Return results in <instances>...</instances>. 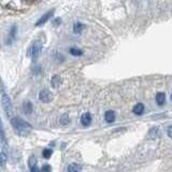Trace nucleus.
Instances as JSON below:
<instances>
[{
  "mask_svg": "<svg viewBox=\"0 0 172 172\" xmlns=\"http://www.w3.org/2000/svg\"><path fill=\"white\" fill-rule=\"evenodd\" d=\"M11 125L19 135H26L32 130V126L18 116H14L11 118Z\"/></svg>",
  "mask_w": 172,
  "mask_h": 172,
  "instance_id": "nucleus-1",
  "label": "nucleus"
},
{
  "mask_svg": "<svg viewBox=\"0 0 172 172\" xmlns=\"http://www.w3.org/2000/svg\"><path fill=\"white\" fill-rule=\"evenodd\" d=\"M1 102H2V108H3L4 112L8 115H11L12 112H13V106H12L11 98H10L8 94L4 91L3 87H1Z\"/></svg>",
  "mask_w": 172,
  "mask_h": 172,
  "instance_id": "nucleus-2",
  "label": "nucleus"
},
{
  "mask_svg": "<svg viewBox=\"0 0 172 172\" xmlns=\"http://www.w3.org/2000/svg\"><path fill=\"white\" fill-rule=\"evenodd\" d=\"M42 48H43L42 43H41L40 41H35V42L32 43V45L28 48L27 56L32 58V60L38 59L39 56L41 55V53H42Z\"/></svg>",
  "mask_w": 172,
  "mask_h": 172,
  "instance_id": "nucleus-3",
  "label": "nucleus"
},
{
  "mask_svg": "<svg viewBox=\"0 0 172 172\" xmlns=\"http://www.w3.org/2000/svg\"><path fill=\"white\" fill-rule=\"evenodd\" d=\"M39 99H40V101H42V102L48 103L53 99V95L48 89H42V91L39 93Z\"/></svg>",
  "mask_w": 172,
  "mask_h": 172,
  "instance_id": "nucleus-4",
  "label": "nucleus"
},
{
  "mask_svg": "<svg viewBox=\"0 0 172 172\" xmlns=\"http://www.w3.org/2000/svg\"><path fill=\"white\" fill-rule=\"evenodd\" d=\"M54 12H55L54 9H52V10H50L48 12H47V13H45L44 15H42L40 18L38 19V22L36 23V26H37V27H40V26H43V25H44V24L47 23L48 19H50V18L53 16Z\"/></svg>",
  "mask_w": 172,
  "mask_h": 172,
  "instance_id": "nucleus-5",
  "label": "nucleus"
},
{
  "mask_svg": "<svg viewBox=\"0 0 172 172\" xmlns=\"http://www.w3.org/2000/svg\"><path fill=\"white\" fill-rule=\"evenodd\" d=\"M17 30H18V28H17V26L16 25H13L11 27V29H10V31H9V42H8V44H12V42H13V41L16 39Z\"/></svg>",
  "mask_w": 172,
  "mask_h": 172,
  "instance_id": "nucleus-6",
  "label": "nucleus"
},
{
  "mask_svg": "<svg viewBox=\"0 0 172 172\" xmlns=\"http://www.w3.org/2000/svg\"><path fill=\"white\" fill-rule=\"evenodd\" d=\"M81 124L84 126V127H88L89 125L91 124V115L89 113H84L81 116Z\"/></svg>",
  "mask_w": 172,
  "mask_h": 172,
  "instance_id": "nucleus-7",
  "label": "nucleus"
},
{
  "mask_svg": "<svg viewBox=\"0 0 172 172\" xmlns=\"http://www.w3.org/2000/svg\"><path fill=\"white\" fill-rule=\"evenodd\" d=\"M144 110H145L144 105L141 102L137 103V105L132 108V112H134V114H135V115H142L144 113Z\"/></svg>",
  "mask_w": 172,
  "mask_h": 172,
  "instance_id": "nucleus-8",
  "label": "nucleus"
},
{
  "mask_svg": "<svg viewBox=\"0 0 172 172\" xmlns=\"http://www.w3.org/2000/svg\"><path fill=\"white\" fill-rule=\"evenodd\" d=\"M85 29V25H84L83 23H81V22H76V23L73 24V32L74 33H77V35H80V33H82V31Z\"/></svg>",
  "mask_w": 172,
  "mask_h": 172,
  "instance_id": "nucleus-9",
  "label": "nucleus"
},
{
  "mask_svg": "<svg viewBox=\"0 0 172 172\" xmlns=\"http://www.w3.org/2000/svg\"><path fill=\"white\" fill-rule=\"evenodd\" d=\"M28 164H29V169H30L31 172L38 171V168H37V159H36L35 156H30Z\"/></svg>",
  "mask_w": 172,
  "mask_h": 172,
  "instance_id": "nucleus-10",
  "label": "nucleus"
},
{
  "mask_svg": "<svg viewBox=\"0 0 172 172\" xmlns=\"http://www.w3.org/2000/svg\"><path fill=\"white\" fill-rule=\"evenodd\" d=\"M23 110L26 114H31L33 111V106H32V103L30 101H25L23 103Z\"/></svg>",
  "mask_w": 172,
  "mask_h": 172,
  "instance_id": "nucleus-11",
  "label": "nucleus"
},
{
  "mask_svg": "<svg viewBox=\"0 0 172 172\" xmlns=\"http://www.w3.org/2000/svg\"><path fill=\"white\" fill-rule=\"evenodd\" d=\"M105 120H106L108 123H113L115 120V113L114 111H106V112L105 113Z\"/></svg>",
  "mask_w": 172,
  "mask_h": 172,
  "instance_id": "nucleus-12",
  "label": "nucleus"
},
{
  "mask_svg": "<svg viewBox=\"0 0 172 172\" xmlns=\"http://www.w3.org/2000/svg\"><path fill=\"white\" fill-rule=\"evenodd\" d=\"M156 101L158 106H164L166 103V94L165 93H157L156 95Z\"/></svg>",
  "mask_w": 172,
  "mask_h": 172,
  "instance_id": "nucleus-13",
  "label": "nucleus"
},
{
  "mask_svg": "<svg viewBox=\"0 0 172 172\" xmlns=\"http://www.w3.org/2000/svg\"><path fill=\"white\" fill-rule=\"evenodd\" d=\"M60 83H61V77L59 76H54L51 80V86L54 87V88H57L60 85Z\"/></svg>",
  "mask_w": 172,
  "mask_h": 172,
  "instance_id": "nucleus-14",
  "label": "nucleus"
},
{
  "mask_svg": "<svg viewBox=\"0 0 172 172\" xmlns=\"http://www.w3.org/2000/svg\"><path fill=\"white\" fill-rule=\"evenodd\" d=\"M81 170H82V167L76 163L70 164L69 166L67 167V171H69V172H77V171H81Z\"/></svg>",
  "mask_w": 172,
  "mask_h": 172,
  "instance_id": "nucleus-15",
  "label": "nucleus"
},
{
  "mask_svg": "<svg viewBox=\"0 0 172 172\" xmlns=\"http://www.w3.org/2000/svg\"><path fill=\"white\" fill-rule=\"evenodd\" d=\"M70 54L73 55V56H82V55L84 54V52L82 50H80V48H76V47H71L69 50Z\"/></svg>",
  "mask_w": 172,
  "mask_h": 172,
  "instance_id": "nucleus-16",
  "label": "nucleus"
},
{
  "mask_svg": "<svg viewBox=\"0 0 172 172\" xmlns=\"http://www.w3.org/2000/svg\"><path fill=\"white\" fill-rule=\"evenodd\" d=\"M52 154H53V150H51V149H45L42 151V156H43V158H45V159L50 158V157L52 156Z\"/></svg>",
  "mask_w": 172,
  "mask_h": 172,
  "instance_id": "nucleus-17",
  "label": "nucleus"
},
{
  "mask_svg": "<svg viewBox=\"0 0 172 172\" xmlns=\"http://www.w3.org/2000/svg\"><path fill=\"white\" fill-rule=\"evenodd\" d=\"M0 157H1V167L3 168L4 165H6V159H7V157H6V150H2L1 149V154H0Z\"/></svg>",
  "mask_w": 172,
  "mask_h": 172,
  "instance_id": "nucleus-18",
  "label": "nucleus"
},
{
  "mask_svg": "<svg viewBox=\"0 0 172 172\" xmlns=\"http://www.w3.org/2000/svg\"><path fill=\"white\" fill-rule=\"evenodd\" d=\"M69 117H68V115H64L60 117V124L61 125H67L68 123H69Z\"/></svg>",
  "mask_w": 172,
  "mask_h": 172,
  "instance_id": "nucleus-19",
  "label": "nucleus"
},
{
  "mask_svg": "<svg viewBox=\"0 0 172 172\" xmlns=\"http://www.w3.org/2000/svg\"><path fill=\"white\" fill-rule=\"evenodd\" d=\"M43 172H48L52 170V168H51V166H48V165H44V166L42 167V169H41Z\"/></svg>",
  "mask_w": 172,
  "mask_h": 172,
  "instance_id": "nucleus-20",
  "label": "nucleus"
},
{
  "mask_svg": "<svg viewBox=\"0 0 172 172\" xmlns=\"http://www.w3.org/2000/svg\"><path fill=\"white\" fill-rule=\"evenodd\" d=\"M60 23H61V19H60V17L55 18L54 21H53V25H54V26H58Z\"/></svg>",
  "mask_w": 172,
  "mask_h": 172,
  "instance_id": "nucleus-21",
  "label": "nucleus"
},
{
  "mask_svg": "<svg viewBox=\"0 0 172 172\" xmlns=\"http://www.w3.org/2000/svg\"><path fill=\"white\" fill-rule=\"evenodd\" d=\"M167 135H168L169 138L172 139V126H169L168 127V130H167Z\"/></svg>",
  "mask_w": 172,
  "mask_h": 172,
  "instance_id": "nucleus-22",
  "label": "nucleus"
},
{
  "mask_svg": "<svg viewBox=\"0 0 172 172\" xmlns=\"http://www.w3.org/2000/svg\"><path fill=\"white\" fill-rule=\"evenodd\" d=\"M170 98H171V101H172V94H171V97H170Z\"/></svg>",
  "mask_w": 172,
  "mask_h": 172,
  "instance_id": "nucleus-23",
  "label": "nucleus"
}]
</instances>
